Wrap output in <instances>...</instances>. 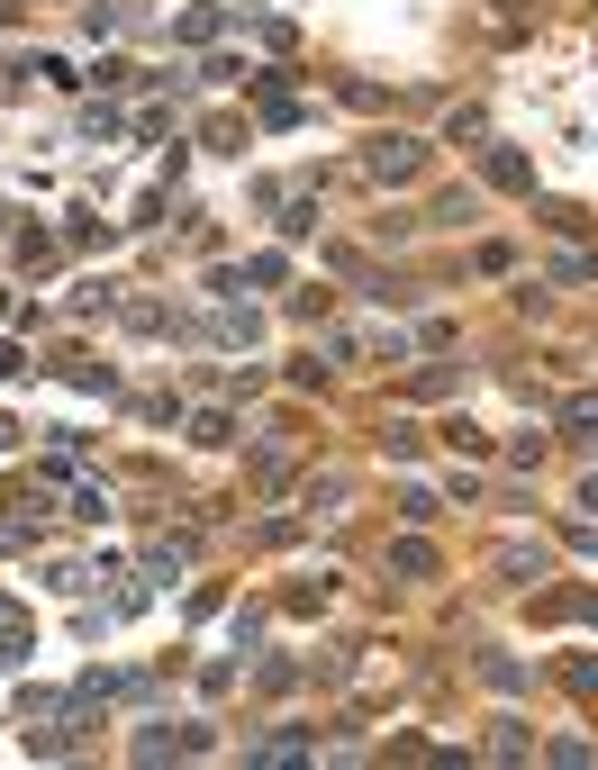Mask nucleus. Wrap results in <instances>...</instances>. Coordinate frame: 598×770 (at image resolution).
I'll return each mask as SVG.
<instances>
[{"label":"nucleus","mask_w":598,"mask_h":770,"mask_svg":"<svg viewBox=\"0 0 598 770\" xmlns=\"http://www.w3.org/2000/svg\"><path fill=\"white\" fill-rule=\"evenodd\" d=\"M218 344H236V354H245V344H254V309H218Z\"/></svg>","instance_id":"obj_7"},{"label":"nucleus","mask_w":598,"mask_h":770,"mask_svg":"<svg viewBox=\"0 0 598 770\" xmlns=\"http://www.w3.org/2000/svg\"><path fill=\"white\" fill-rule=\"evenodd\" d=\"M580 508H598V471H580Z\"/></svg>","instance_id":"obj_11"},{"label":"nucleus","mask_w":598,"mask_h":770,"mask_svg":"<svg viewBox=\"0 0 598 770\" xmlns=\"http://www.w3.org/2000/svg\"><path fill=\"white\" fill-rule=\"evenodd\" d=\"M291 752H308V734H300V725H273V734L254 743V761H291Z\"/></svg>","instance_id":"obj_4"},{"label":"nucleus","mask_w":598,"mask_h":770,"mask_svg":"<svg viewBox=\"0 0 598 770\" xmlns=\"http://www.w3.org/2000/svg\"><path fill=\"white\" fill-rule=\"evenodd\" d=\"M562 427H571V436H598V390H580V399H562Z\"/></svg>","instance_id":"obj_5"},{"label":"nucleus","mask_w":598,"mask_h":770,"mask_svg":"<svg viewBox=\"0 0 598 770\" xmlns=\"http://www.w3.org/2000/svg\"><path fill=\"white\" fill-rule=\"evenodd\" d=\"M390 572H399V581H427V572H435V553H427V544H399V553H390Z\"/></svg>","instance_id":"obj_6"},{"label":"nucleus","mask_w":598,"mask_h":770,"mask_svg":"<svg viewBox=\"0 0 598 770\" xmlns=\"http://www.w3.org/2000/svg\"><path fill=\"white\" fill-rule=\"evenodd\" d=\"M571 689H580V698H598V662H571Z\"/></svg>","instance_id":"obj_9"},{"label":"nucleus","mask_w":598,"mask_h":770,"mask_svg":"<svg viewBox=\"0 0 598 770\" xmlns=\"http://www.w3.org/2000/svg\"><path fill=\"white\" fill-rule=\"evenodd\" d=\"M28 363H19V344H0V381H19Z\"/></svg>","instance_id":"obj_10"},{"label":"nucleus","mask_w":598,"mask_h":770,"mask_svg":"<svg viewBox=\"0 0 598 770\" xmlns=\"http://www.w3.org/2000/svg\"><path fill=\"white\" fill-rule=\"evenodd\" d=\"M418 164H427V136H372V155H363L372 182H409Z\"/></svg>","instance_id":"obj_1"},{"label":"nucleus","mask_w":598,"mask_h":770,"mask_svg":"<svg viewBox=\"0 0 598 770\" xmlns=\"http://www.w3.org/2000/svg\"><path fill=\"white\" fill-rule=\"evenodd\" d=\"M182 752H209V725H146L137 761H182Z\"/></svg>","instance_id":"obj_2"},{"label":"nucleus","mask_w":598,"mask_h":770,"mask_svg":"<svg viewBox=\"0 0 598 770\" xmlns=\"http://www.w3.org/2000/svg\"><path fill=\"white\" fill-rule=\"evenodd\" d=\"M490 182L499 191H536V164H526L517 146H490Z\"/></svg>","instance_id":"obj_3"},{"label":"nucleus","mask_w":598,"mask_h":770,"mask_svg":"<svg viewBox=\"0 0 598 770\" xmlns=\"http://www.w3.org/2000/svg\"><path fill=\"white\" fill-rule=\"evenodd\" d=\"M73 517H82V526H100V517H109V499H100L91 480H73Z\"/></svg>","instance_id":"obj_8"}]
</instances>
